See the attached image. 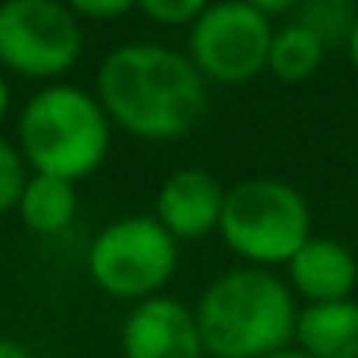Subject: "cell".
<instances>
[{
  "label": "cell",
  "instance_id": "1",
  "mask_svg": "<svg viewBox=\"0 0 358 358\" xmlns=\"http://www.w3.org/2000/svg\"><path fill=\"white\" fill-rule=\"evenodd\" d=\"M95 99L109 123L148 144L187 137L208 113V81L179 53L162 43L113 46L95 71Z\"/></svg>",
  "mask_w": 358,
  "mask_h": 358
},
{
  "label": "cell",
  "instance_id": "2",
  "mask_svg": "<svg viewBox=\"0 0 358 358\" xmlns=\"http://www.w3.org/2000/svg\"><path fill=\"white\" fill-rule=\"evenodd\" d=\"M194 316L208 358H267L295 344L299 299L274 271L239 264L208 281Z\"/></svg>",
  "mask_w": 358,
  "mask_h": 358
},
{
  "label": "cell",
  "instance_id": "3",
  "mask_svg": "<svg viewBox=\"0 0 358 358\" xmlns=\"http://www.w3.org/2000/svg\"><path fill=\"white\" fill-rule=\"evenodd\" d=\"M18 151L29 172L81 179L95 176L113 148V123L95 92L57 81L29 95L18 113Z\"/></svg>",
  "mask_w": 358,
  "mask_h": 358
},
{
  "label": "cell",
  "instance_id": "4",
  "mask_svg": "<svg viewBox=\"0 0 358 358\" xmlns=\"http://www.w3.org/2000/svg\"><path fill=\"white\" fill-rule=\"evenodd\" d=\"M218 236L243 267H288V260L313 239V211L292 183L253 176L229 187Z\"/></svg>",
  "mask_w": 358,
  "mask_h": 358
},
{
  "label": "cell",
  "instance_id": "5",
  "mask_svg": "<svg viewBox=\"0 0 358 358\" xmlns=\"http://www.w3.org/2000/svg\"><path fill=\"white\" fill-rule=\"evenodd\" d=\"M85 267L102 295L137 306L165 295V285L179 267V243L158 225L155 215H123L95 232Z\"/></svg>",
  "mask_w": 358,
  "mask_h": 358
},
{
  "label": "cell",
  "instance_id": "6",
  "mask_svg": "<svg viewBox=\"0 0 358 358\" xmlns=\"http://www.w3.org/2000/svg\"><path fill=\"white\" fill-rule=\"evenodd\" d=\"M85 53V25L60 0L0 4V71L57 85Z\"/></svg>",
  "mask_w": 358,
  "mask_h": 358
},
{
  "label": "cell",
  "instance_id": "7",
  "mask_svg": "<svg viewBox=\"0 0 358 358\" xmlns=\"http://www.w3.org/2000/svg\"><path fill=\"white\" fill-rule=\"evenodd\" d=\"M274 29L253 0L204 4L201 18L187 29V57L208 85L236 88L267 71Z\"/></svg>",
  "mask_w": 358,
  "mask_h": 358
},
{
  "label": "cell",
  "instance_id": "8",
  "mask_svg": "<svg viewBox=\"0 0 358 358\" xmlns=\"http://www.w3.org/2000/svg\"><path fill=\"white\" fill-rule=\"evenodd\" d=\"M123 358H208L194 306L176 295H155L123 316L120 327Z\"/></svg>",
  "mask_w": 358,
  "mask_h": 358
},
{
  "label": "cell",
  "instance_id": "9",
  "mask_svg": "<svg viewBox=\"0 0 358 358\" xmlns=\"http://www.w3.org/2000/svg\"><path fill=\"white\" fill-rule=\"evenodd\" d=\"M229 187L208 169H176L155 194V218L176 243H197L218 232Z\"/></svg>",
  "mask_w": 358,
  "mask_h": 358
},
{
  "label": "cell",
  "instance_id": "10",
  "mask_svg": "<svg viewBox=\"0 0 358 358\" xmlns=\"http://www.w3.org/2000/svg\"><path fill=\"white\" fill-rule=\"evenodd\" d=\"M285 281L295 299L306 306L344 302L358 288V260L355 253L327 236H313L285 267Z\"/></svg>",
  "mask_w": 358,
  "mask_h": 358
},
{
  "label": "cell",
  "instance_id": "11",
  "mask_svg": "<svg viewBox=\"0 0 358 358\" xmlns=\"http://www.w3.org/2000/svg\"><path fill=\"white\" fill-rule=\"evenodd\" d=\"M295 348L309 358H358V302L302 306L295 323Z\"/></svg>",
  "mask_w": 358,
  "mask_h": 358
},
{
  "label": "cell",
  "instance_id": "12",
  "mask_svg": "<svg viewBox=\"0 0 358 358\" xmlns=\"http://www.w3.org/2000/svg\"><path fill=\"white\" fill-rule=\"evenodd\" d=\"M18 218L32 236H60L74 225L78 218V183L57 176H39L29 172V183L18 201Z\"/></svg>",
  "mask_w": 358,
  "mask_h": 358
},
{
  "label": "cell",
  "instance_id": "13",
  "mask_svg": "<svg viewBox=\"0 0 358 358\" xmlns=\"http://www.w3.org/2000/svg\"><path fill=\"white\" fill-rule=\"evenodd\" d=\"M327 57V46L306 32L299 22H281L271 39L267 53V74H274L281 85H302L309 81Z\"/></svg>",
  "mask_w": 358,
  "mask_h": 358
},
{
  "label": "cell",
  "instance_id": "14",
  "mask_svg": "<svg viewBox=\"0 0 358 358\" xmlns=\"http://www.w3.org/2000/svg\"><path fill=\"white\" fill-rule=\"evenodd\" d=\"M292 22H299L306 32H313L330 50V46L348 43V36L358 22V8L351 0H302Z\"/></svg>",
  "mask_w": 358,
  "mask_h": 358
},
{
  "label": "cell",
  "instance_id": "15",
  "mask_svg": "<svg viewBox=\"0 0 358 358\" xmlns=\"http://www.w3.org/2000/svg\"><path fill=\"white\" fill-rule=\"evenodd\" d=\"M25 183H29V165H25L18 144L0 137V215L18 208Z\"/></svg>",
  "mask_w": 358,
  "mask_h": 358
},
{
  "label": "cell",
  "instance_id": "16",
  "mask_svg": "<svg viewBox=\"0 0 358 358\" xmlns=\"http://www.w3.org/2000/svg\"><path fill=\"white\" fill-rule=\"evenodd\" d=\"M201 0H141L137 4V15L162 29H190L201 18Z\"/></svg>",
  "mask_w": 358,
  "mask_h": 358
},
{
  "label": "cell",
  "instance_id": "17",
  "mask_svg": "<svg viewBox=\"0 0 358 358\" xmlns=\"http://www.w3.org/2000/svg\"><path fill=\"white\" fill-rule=\"evenodd\" d=\"M71 11L78 15L81 25H88V22H120V18L134 15L137 4L134 0H74Z\"/></svg>",
  "mask_w": 358,
  "mask_h": 358
},
{
  "label": "cell",
  "instance_id": "18",
  "mask_svg": "<svg viewBox=\"0 0 358 358\" xmlns=\"http://www.w3.org/2000/svg\"><path fill=\"white\" fill-rule=\"evenodd\" d=\"M0 358H36V355L15 337H0Z\"/></svg>",
  "mask_w": 358,
  "mask_h": 358
},
{
  "label": "cell",
  "instance_id": "19",
  "mask_svg": "<svg viewBox=\"0 0 358 358\" xmlns=\"http://www.w3.org/2000/svg\"><path fill=\"white\" fill-rule=\"evenodd\" d=\"M8 113H11V81H8L4 71H0V123L8 120Z\"/></svg>",
  "mask_w": 358,
  "mask_h": 358
},
{
  "label": "cell",
  "instance_id": "20",
  "mask_svg": "<svg viewBox=\"0 0 358 358\" xmlns=\"http://www.w3.org/2000/svg\"><path fill=\"white\" fill-rule=\"evenodd\" d=\"M344 53H348V64L358 71V22H355V29H351V36L344 43Z\"/></svg>",
  "mask_w": 358,
  "mask_h": 358
},
{
  "label": "cell",
  "instance_id": "21",
  "mask_svg": "<svg viewBox=\"0 0 358 358\" xmlns=\"http://www.w3.org/2000/svg\"><path fill=\"white\" fill-rule=\"evenodd\" d=\"M267 358H309V355H306V351H299V348L292 344V348H285V351H274V355H267Z\"/></svg>",
  "mask_w": 358,
  "mask_h": 358
}]
</instances>
